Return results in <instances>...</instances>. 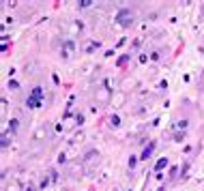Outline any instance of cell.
Listing matches in <instances>:
<instances>
[{
    "mask_svg": "<svg viewBox=\"0 0 204 191\" xmlns=\"http://www.w3.org/2000/svg\"><path fill=\"white\" fill-rule=\"evenodd\" d=\"M90 4H92L90 0H82V2H80V7H82V9H86V7H90Z\"/></svg>",
    "mask_w": 204,
    "mask_h": 191,
    "instance_id": "cell-7",
    "label": "cell"
},
{
    "mask_svg": "<svg viewBox=\"0 0 204 191\" xmlns=\"http://www.w3.org/2000/svg\"><path fill=\"white\" fill-rule=\"evenodd\" d=\"M163 165H168V159H161V161H159V163H157V170H161V168H163Z\"/></svg>",
    "mask_w": 204,
    "mask_h": 191,
    "instance_id": "cell-6",
    "label": "cell"
},
{
    "mask_svg": "<svg viewBox=\"0 0 204 191\" xmlns=\"http://www.w3.org/2000/svg\"><path fill=\"white\" fill-rule=\"evenodd\" d=\"M116 20L120 22V26H129V24L133 22V13L129 11V9H125V11H120V13H118Z\"/></svg>",
    "mask_w": 204,
    "mask_h": 191,
    "instance_id": "cell-2",
    "label": "cell"
},
{
    "mask_svg": "<svg viewBox=\"0 0 204 191\" xmlns=\"http://www.w3.org/2000/svg\"><path fill=\"white\" fill-rule=\"evenodd\" d=\"M153 148H155V144H148V148H144V152H142V159H148V155L153 152Z\"/></svg>",
    "mask_w": 204,
    "mask_h": 191,
    "instance_id": "cell-4",
    "label": "cell"
},
{
    "mask_svg": "<svg viewBox=\"0 0 204 191\" xmlns=\"http://www.w3.org/2000/svg\"><path fill=\"white\" fill-rule=\"evenodd\" d=\"M2 146H9V135H2Z\"/></svg>",
    "mask_w": 204,
    "mask_h": 191,
    "instance_id": "cell-9",
    "label": "cell"
},
{
    "mask_svg": "<svg viewBox=\"0 0 204 191\" xmlns=\"http://www.w3.org/2000/svg\"><path fill=\"white\" fill-rule=\"evenodd\" d=\"M9 125H11V127H9V129H11V133H15V131H17V125H20V122H17V118H13Z\"/></svg>",
    "mask_w": 204,
    "mask_h": 191,
    "instance_id": "cell-5",
    "label": "cell"
},
{
    "mask_svg": "<svg viewBox=\"0 0 204 191\" xmlns=\"http://www.w3.org/2000/svg\"><path fill=\"white\" fill-rule=\"evenodd\" d=\"M41 97H43V88H39V86H37V88L32 90V95L28 97V101H26V105H28L30 110H34V107H39V105H41Z\"/></svg>",
    "mask_w": 204,
    "mask_h": 191,
    "instance_id": "cell-1",
    "label": "cell"
},
{
    "mask_svg": "<svg viewBox=\"0 0 204 191\" xmlns=\"http://www.w3.org/2000/svg\"><path fill=\"white\" fill-rule=\"evenodd\" d=\"M110 122H112V127H118V116H112V118H110Z\"/></svg>",
    "mask_w": 204,
    "mask_h": 191,
    "instance_id": "cell-8",
    "label": "cell"
},
{
    "mask_svg": "<svg viewBox=\"0 0 204 191\" xmlns=\"http://www.w3.org/2000/svg\"><path fill=\"white\" fill-rule=\"evenodd\" d=\"M71 54H73V43L67 41L64 43V58H71Z\"/></svg>",
    "mask_w": 204,
    "mask_h": 191,
    "instance_id": "cell-3",
    "label": "cell"
}]
</instances>
